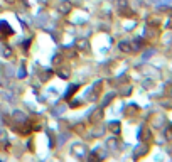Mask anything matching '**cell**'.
Returning a JSON list of instances; mask_svg holds the SVG:
<instances>
[{"mask_svg": "<svg viewBox=\"0 0 172 162\" xmlns=\"http://www.w3.org/2000/svg\"><path fill=\"white\" fill-rule=\"evenodd\" d=\"M78 88H79L78 84H71V86H69V89L66 91V95H64V98H71L74 91H78Z\"/></svg>", "mask_w": 172, "mask_h": 162, "instance_id": "1", "label": "cell"}]
</instances>
